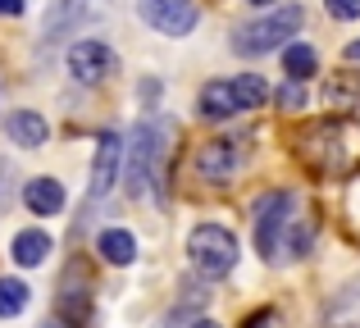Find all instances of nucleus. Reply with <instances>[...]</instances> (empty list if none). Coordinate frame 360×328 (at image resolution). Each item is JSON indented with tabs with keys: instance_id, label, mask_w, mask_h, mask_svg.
Here are the masks:
<instances>
[{
	"instance_id": "nucleus-26",
	"label": "nucleus",
	"mask_w": 360,
	"mask_h": 328,
	"mask_svg": "<svg viewBox=\"0 0 360 328\" xmlns=\"http://www.w3.org/2000/svg\"><path fill=\"white\" fill-rule=\"evenodd\" d=\"M251 5H274V0H251Z\"/></svg>"
},
{
	"instance_id": "nucleus-14",
	"label": "nucleus",
	"mask_w": 360,
	"mask_h": 328,
	"mask_svg": "<svg viewBox=\"0 0 360 328\" xmlns=\"http://www.w3.org/2000/svg\"><path fill=\"white\" fill-rule=\"evenodd\" d=\"M324 328H360V283L342 287L324 310Z\"/></svg>"
},
{
	"instance_id": "nucleus-23",
	"label": "nucleus",
	"mask_w": 360,
	"mask_h": 328,
	"mask_svg": "<svg viewBox=\"0 0 360 328\" xmlns=\"http://www.w3.org/2000/svg\"><path fill=\"white\" fill-rule=\"evenodd\" d=\"M347 60H360V41H352V46H347Z\"/></svg>"
},
{
	"instance_id": "nucleus-19",
	"label": "nucleus",
	"mask_w": 360,
	"mask_h": 328,
	"mask_svg": "<svg viewBox=\"0 0 360 328\" xmlns=\"http://www.w3.org/2000/svg\"><path fill=\"white\" fill-rule=\"evenodd\" d=\"M278 105H283V110H306V87L288 78V82L278 87Z\"/></svg>"
},
{
	"instance_id": "nucleus-11",
	"label": "nucleus",
	"mask_w": 360,
	"mask_h": 328,
	"mask_svg": "<svg viewBox=\"0 0 360 328\" xmlns=\"http://www.w3.org/2000/svg\"><path fill=\"white\" fill-rule=\"evenodd\" d=\"M196 110H201L205 119H233V114H242L233 82H205L201 96H196Z\"/></svg>"
},
{
	"instance_id": "nucleus-15",
	"label": "nucleus",
	"mask_w": 360,
	"mask_h": 328,
	"mask_svg": "<svg viewBox=\"0 0 360 328\" xmlns=\"http://www.w3.org/2000/svg\"><path fill=\"white\" fill-rule=\"evenodd\" d=\"M283 69H288V78H292V82H306V78H315V69H319V55H315V46H301V41H292L288 51H283Z\"/></svg>"
},
{
	"instance_id": "nucleus-24",
	"label": "nucleus",
	"mask_w": 360,
	"mask_h": 328,
	"mask_svg": "<svg viewBox=\"0 0 360 328\" xmlns=\"http://www.w3.org/2000/svg\"><path fill=\"white\" fill-rule=\"evenodd\" d=\"M192 328H224V324H214V320H196Z\"/></svg>"
},
{
	"instance_id": "nucleus-10",
	"label": "nucleus",
	"mask_w": 360,
	"mask_h": 328,
	"mask_svg": "<svg viewBox=\"0 0 360 328\" xmlns=\"http://www.w3.org/2000/svg\"><path fill=\"white\" fill-rule=\"evenodd\" d=\"M96 256L105 260V265L123 269V265H132V260H137V237H132L128 228H101L96 232Z\"/></svg>"
},
{
	"instance_id": "nucleus-6",
	"label": "nucleus",
	"mask_w": 360,
	"mask_h": 328,
	"mask_svg": "<svg viewBox=\"0 0 360 328\" xmlns=\"http://www.w3.org/2000/svg\"><path fill=\"white\" fill-rule=\"evenodd\" d=\"M69 78L82 82V87H96V82H105L110 73H115V51H110L105 41H73L69 46Z\"/></svg>"
},
{
	"instance_id": "nucleus-1",
	"label": "nucleus",
	"mask_w": 360,
	"mask_h": 328,
	"mask_svg": "<svg viewBox=\"0 0 360 328\" xmlns=\"http://www.w3.org/2000/svg\"><path fill=\"white\" fill-rule=\"evenodd\" d=\"M169 137L174 128L165 119H141L132 128V142L123 146L128 155V196H146V187H155L165 196V155H169Z\"/></svg>"
},
{
	"instance_id": "nucleus-9",
	"label": "nucleus",
	"mask_w": 360,
	"mask_h": 328,
	"mask_svg": "<svg viewBox=\"0 0 360 328\" xmlns=\"http://www.w3.org/2000/svg\"><path fill=\"white\" fill-rule=\"evenodd\" d=\"M5 133L14 137V146H23V151H37V146L51 142V124H46L37 110H14V114L5 119Z\"/></svg>"
},
{
	"instance_id": "nucleus-18",
	"label": "nucleus",
	"mask_w": 360,
	"mask_h": 328,
	"mask_svg": "<svg viewBox=\"0 0 360 328\" xmlns=\"http://www.w3.org/2000/svg\"><path fill=\"white\" fill-rule=\"evenodd\" d=\"M233 91H238L242 110H260L264 100H269V87H264L260 73H242V78H233Z\"/></svg>"
},
{
	"instance_id": "nucleus-13",
	"label": "nucleus",
	"mask_w": 360,
	"mask_h": 328,
	"mask_svg": "<svg viewBox=\"0 0 360 328\" xmlns=\"http://www.w3.org/2000/svg\"><path fill=\"white\" fill-rule=\"evenodd\" d=\"M23 205L32 214H60L64 210V187L55 183V178H32V183L23 187Z\"/></svg>"
},
{
	"instance_id": "nucleus-3",
	"label": "nucleus",
	"mask_w": 360,
	"mask_h": 328,
	"mask_svg": "<svg viewBox=\"0 0 360 328\" xmlns=\"http://www.w3.org/2000/svg\"><path fill=\"white\" fill-rule=\"evenodd\" d=\"M297 32H301V9L288 5V9H274V14L255 18V23H242L233 32V51L238 55H269Z\"/></svg>"
},
{
	"instance_id": "nucleus-7",
	"label": "nucleus",
	"mask_w": 360,
	"mask_h": 328,
	"mask_svg": "<svg viewBox=\"0 0 360 328\" xmlns=\"http://www.w3.org/2000/svg\"><path fill=\"white\" fill-rule=\"evenodd\" d=\"M123 169V137L119 133H105L96 142V160H91V183H87V201H105L110 192H115V178Z\"/></svg>"
},
{
	"instance_id": "nucleus-20",
	"label": "nucleus",
	"mask_w": 360,
	"mask_h": 328,
	"mask_svg": "<svg viewBox=\"0 0 360 328\" xmlns=\"http://www.w3.org/2000/svg\"><path fill=\"white\" fill-rule=\"evenodd\" d=\"M324 9L333 18H342V23L347 18H360V0H324Z\"/></svg>"
},
{
	"instance_id": "nucleus-12",
	"label": "nucleus",
	"mask_w": 360,
	"mask_h": 328,
	"mask_svg": "<svg viewBox=\"0 0 360 328\" xmlns=\"http://www.w3.org/2000/svg\"><path fill=\"white\" fill-rule=\"evenodd\" d=\"M51 251H55L51 232H41V228H23V232L14 237V251H9V256H14L23 269H37L41 260H51Z\"/></svg>"
},
{
	"instance_id": "nucleus-4",
	"label": "nucleus",
	"mask_w": 360,
	"mask_h": 328,
	"mask_svg": "<svg viewBox=\"0 0 360 328\" xmlns=\"http://www.w3.org/2000/svg\"><path fill=\"white\" fill-rule=\"evenodd\" d=\"M292 214H297V196L292 192H269L255 201V251L264 260H283V232H288Z\"/></svg>"
},
{
	"instance_id": "nucleus-2",
	"label": "nucleus",
	"mask_w": 360,
	"mask_h": 328,
	"mask_svg": "<svg viewBox=\"0 0 360 328\" xmlns=\"http://www.w3.org/2000/svg\"><path fill=\"white\" fill-rule=\"evenodd\" d=\"M187 260H192V269L201 278H224L238 265V237L229 228H219V223H201L187 237Z\"/></svg>"
},
{
	"instance_id": "nucleus-5",
	"label": "nucleus",
	"mask_w": 360,
	"mask_h": 328,
	"mask_svg": "<svg viewBox=\"0 0 360 328\" xmlns=\"http://www.w3.org/2000/svg\"><path fill=\"white\" fill-rule=\"evenodd\" d=\"M137 18L165 37H187L201 18V9L192 0H137Z\"/></svg>"
},
{
	"instance_id": "nucleus-8",
	"label": "nucleus",
	"mask_w": 360,
	"mask_h": 328,
	"mask_svg": "<svg viewBox=\"0 0 360 328\" xmlns=\"http://www.w3.org/2000/svg\"><path fill=\"white\" fill-rule=\"evenodd\" d=\"M238 164H242V151H238V142H229V137L205 142L201 151H196V173H201L205 183H229V178L238 173Z\"/></svg>"
},
{
	"instance_id": "nucleus-22",
	"label": "nucleus",
	"mask_w": 360,
	"mask_h": 328,
	"mask_svg": "<svg viewBox=\"0 0 360 328\" xmlns=\"http://www.w3.org/2000/svg\"><path fill=\"white\" fill-rule=\"evenodd\" d=\"M23 14V0H0V18H18Z\"/></svg>"
},
{
	"instance_id": "nucleus-21",
	"label": "nucleus",
	"mask_w": 360,
	"mask_h": 328,
	"mask_svg": "<svg viewBox=\"0 0 360 328\" xmlns=\"http://www.w3.org/2000/svg\"><path fill=\"white\" fill-rule=\"evenodd\" d=\"M242 328H283V315L278 310H255Z\"/></svg>"
},
{
	"instance_id": "nucleus-25",
	"label": "nucleus",
	"mask_w": 360,
	"mask_h": 328,
	"mask_svg": "<svg viewBox=\"0 0 360 328\" xmlns=\"http://www.w3.org/2000/svg\"><path fill=\"white\" fill-rule=\"evenodd\" d=\"M41 328H64V324H60V320H51V324H41Z\"/></svg>"
},
{
	"instance_id": "nucleus-16",
	"label": "nucleus",
	"mask_w": 360,
	"mask_h": 328,
	"mask_svg": "<svg viewBox=\"0 0 360 328\" xmlns=\"http://www.w3.org/2000/svg\"><path fill=\"white\" fill-rule=\"evenodd\" d=\"M324 100H328L333 110H342V105H360V78H356V73H338V78H328Z\"/></svg>"
},
{
	"instance_id": "nucleus-17",
	"label": "nucleus",
	"mask_w": 360,
	"mask_h": 328,
	"mask_svg": "<svg viewBox=\"0 0 360 328\" xmlns=\"http://www.w3.org/2000/svg\"><path fill=\"white\" fill-rule=\"evenodd\" d=\"M27 310V283L23 278H0V320H14Z\"/></svg>"
}]
</instances>
